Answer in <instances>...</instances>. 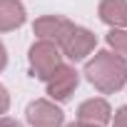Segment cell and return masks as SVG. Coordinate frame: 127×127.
<instances>
[{
  "label": "cell",
  "instance_id": "cell-1",
  "mask_svg": "<svg viewBox=\"0 0 127 127\" xmlns=\"http://www.w3.org/2000/svg\"><path fill=\"white\" fill-rule=\"evenodd\" d=\"M85 75L90 85H95V90H100L102 95H112L127 82V62L110 50H100L92 60H87Z\"/></svg>",
  "mask_w": 127,
  "mask_h": 127
},
{
  "label": "cell",
  "instance_id": "cell-2",
  "mask_svg": "<svg viewBox=\"0 0 127 127\" xmlns=\"http://www.w3.org/2000/svg\"><path fill=\"white\" fill-rule=\"evenodd\" d=\"M60 57H62V55H60L57 45L50 42V40H37V42L30 47V52H28L30 70H32V75H35L37 80H47V77L62 65Z\"/></svg>",
  "mask_w": 127,
  "mask_h": 127
},
{
  "label": "cell",
  "instance_id": "cell-3",
  "mask_svg": "<svg viewBox=\"0 0 127 127\" xmlns=\"http://www.w3.org/2000/svg\"><path fill=\"white\" fill-rule=\"evenodd\" d=\"M97 45V37L95 32H90L87 28H80V25H72V30L65 35V40L60 42L62 52H65V57H70L72 62L77 60H85Z\"/></svg>",
  "mask_w": 127,
  "mask_h": 127
},
{
  "label": "cell",
  "instance_id": "cell-4",
  "mask_svg": "<svg viewBox=\"0 0 127 127\" xmlns=\"http://www.w3.org/2000/svg\"><path fill=\"white\" fill-rule=\"evenodd\" d=\"M45 82H47V95H50L52 100H57V102H67L70 95L75 92L80 77H77V70H75V67H70V65H60Z\"/></svg>",
  "mask_w": 127,
  "mask_h": 127
},
{
  "label": "cell",
  "instance_id": "cell-5",
  "mask_svg": "<svg viewBox=\"0 0 127 127\" xmlns=\"http://www.w3.org/2000/svg\"><path fill=\"white\" fill-rule=\"evenodd\" d=\"M25 117L32 127H60L62 120H65V115H62L60 107H55L52 102L47 100H35L28 105L25 110Z\"/></svg>",
  "mask_w": 127,
  "mask_h": 127
},
{
  "label": "cell",
  "instance_id": "cell-6",
  "mask_svg": "<svg viewBox=\"0 0 127 127\" xmlns=\"http://www.w3.org/2000/svg\"><path fill=\"white\" fill-rule=\"evenodd\" d=\"M72 25H75V23H70L67 18H60V15H45V18L35 20L32 30H35V35H37L40 40H50V42L60 45L62 40H65V35L72 30Z\"/></svg>",
  "mask_w": 127,
  "mask_h": 127
},
{
  "label": "cell",
  "instance_id": "cell-7",
  "mask_svg": "<svg viewBox=\"0 0 127 127\" xmlns=\"http://www.w3.org/2000/svg\"><path fill=\"white\" fill-rule=\"evenodd\" d=\"M77 120L105 127V125L112 120V110H110V105H107L102 97H92V100H85V102L77 107Z\"/></svg>",
  "mask_w": 127,
  "mask_h": 127
},
{
  "label": "cell",
  "instance_id": "cell-8",
  "mask_svg": "<svg viewBox=\"0 0 127 127\" xmlns=\"http://www.w3.org/2000/svg\"><path fill=\"white\" fill-rule=\"evenodd\" d=\"M100 20L110 28H127V0H102L100 8Z\"/></svg>",
  "mask_w": 127,
  "mask_h": 127
},
{
  "label": "cell",
  "instance_id": "cell-9",
  "mask_svg": "<svg viewBox=\"0 0 127 127\" xmlns=\"http://www.w3.org/2000/svg\"><path fill=\"white\" fill-rule=\"evenodd\" d=\"M25 23V8L20 0H0V32L15 30Z\"/></svg>",
  "mask_w": 127,
  "mask_h": 127
},
{
  "label": "cell",
  "instance_id": "cell-10",
  "mask_svg": "<svg viewBox=\"0 0 127 127\" xmlns=\"http://www.w3.org/2000/svg\"><path fill=\"white\" fill-rule=\"evenodd\" d=\"M107 45L127 62V30H122V28H112L110 32H107Z\"/></svg>",
  "mask_w": 127,
  "mask_h": 127
},
{
  "label": "cell",
  "instance_id": "cell-11",
  "mask_svg": "<svg viewBox=\"0 0 127 127\" xmlns=\"http://www.w3.org/2000/svg\"><path fill=\"white\" fill-rule=\"evenodd\" d=\"M8 107H10V95H8V90L3 85H0V115H5Z\"/></svg>",
  "mask_w": 127,
  "mask_h": 127
},
{
  "label": "cell",
  "instance_id": "cell-12",
  "mask_svg": "<svg viewBox=\"0 0 127 127\" xmlns=\"http://www.w3.org/2000/svg\"><path fill=\"white\" fill-rule=\"evenodd\" d=\"M115 127H127V105L115 112Z\"/></svg>",
  "mask_w": 127,
  "mask_h": 127
},
{
  "label": "cell",
  "instance_id": "cell-13",
  "mask_svg": "<svg viewBox=\"0 0 127 127\" xmlns=\"http://www.w3.org/2000/svg\"><path fill=\"white\" fill-rule=\"evenodd\" d=\"M0 127H23V125L13 117H0Z\"/></svg>",
  "mask_w": 127,
  "mask_h": 127
},
{
  "label": "cell",
  "instance_id": "cell-14",
  "mask_svg": "<svg viewBox=\"0 0 127 127\" xmlns=\"http://www.w3.org/2000/svg\"><path fill=\"white\" fill-rule=\"evenodd\" d=\"M5 65H8V52H5V45L0 42V72L5 70Z\"/></svg>",
  "mask_w": 127,
  "mask_h": 127
},
{
  "label": "cell",
  "instance_id": "cell-15",
  "mask_svg": "<svg viewBox=\"0 0 127 127\" xmlns=\"http://www.w3.org/2000/svg\"><path fill=\"white\" fill-rule=\"evenodd\" d=\"M65 127H100V125H90V122H82V120H77V122H72V125H65Z\"/></svg>",
  "mask_w": 127,
  "mask_h": 127
}]
</instances>
